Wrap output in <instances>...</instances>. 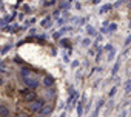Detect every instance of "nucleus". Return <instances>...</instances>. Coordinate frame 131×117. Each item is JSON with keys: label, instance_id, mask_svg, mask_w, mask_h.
Wrapping results in <instances>:
<instances>
[{"label": "nucleus", "instance_id": "423d86ee", "mask_svg": "<svg viewBox=\"0 0 131 117\" xmlns=\"http://www.w3.org/2000/svg\"><path fill=\"white\" fill-rule=\"evenodd\" d=\"M48 112H51V108H46V109L42 111V114H48Z\"/></svg>", "mask_w": 131, "mask_h": 117}, {"label": "nucleus", "instance_id": "f257e3e1", "mask_svg": "<svg viewBox=\"0 0 131 117\" xmlns=\"http://www.w3.org/2000/svg\"><path fill=\"white\" fill-rule=\"evenodd\" d=\"M22 76H23V79H25V83H26V86H29V88H37V85H39V82H37V79L34 77V76H31L29 74V71H22Z\"/></svg>", "mask_w": 131, "mask_h": 117}, {"label": "nucleus", "instance_id": "20e7f679", "mask_svg": "<svg viewBox=\"0 0 131 117\" xmlns=\"http://www.w3.org/2000/svg\"><path fill=\"white\" fill-rule=\"evenodd\" d=\"M125 89H126V91H129V89H131V82H126V85H125Z\"/></svg>", "mask_w": 131, "mask_h": 117}, {"label": "nucleus", "instance_id": "39448f33", "mask_svg": "<svg viewBox=\"0 0 131 117\" xmlns=\"http://www.w3.org/2000/svg\"><path fill=\"white\" fill-rule=\"evenodd\" d=\"M51 82H52V80H51L49 77H46V79H45V85H51Z\"/></svg>", "mask_w": 131, "mask_h": 117}, {"label": "nucleus", "instance_id": "7ed1b4c3", "mask_svg": "<svg viewBox=\"0 0 131 117\" xmlns=\"http://www.w3.org/2000/svg\"><path fill=\"white\" fill-rule=\"evenodd\" d=\"M8 115V109L5 106H0V117H6Z\"/></svg>", "mask_w": 131, "mask_h": 117}, {"label": "nucleus", "instance_id": "f03ea898", "mask_svg": "<svg viewBox=\"0 0 131 117\" xmlns=\"http://www.w3.org/2000/svg\"><path fill=\"white\" fill-rule=\"evenodd\" d=\"M42 108H43V102L42 100H34V102L29 103V109L31 111H40Z\"/></svg>", "mask_w": 131, "mask_h": 117}]
</instances>
